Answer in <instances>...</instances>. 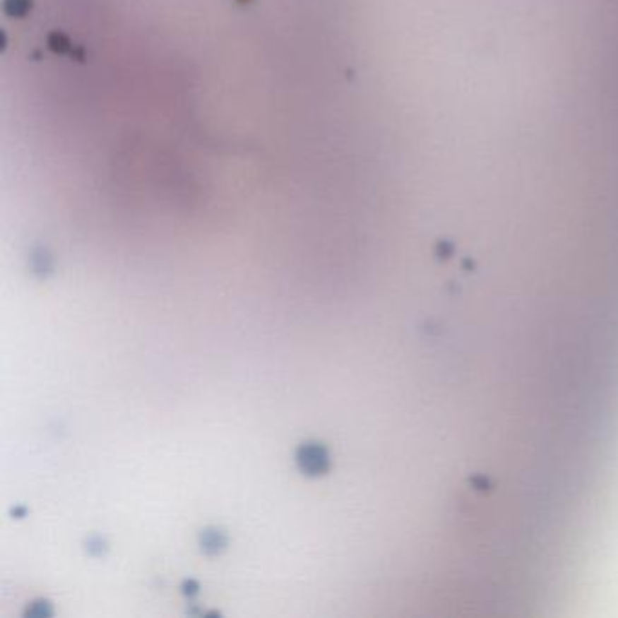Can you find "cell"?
Segmentation results:
<instances>
[{
    "label": "cell",
    "instance_id": "1",
    "mask_svg": "<svg viewBox=\"0 0 618 618\" xmlns=\"http://www.w3.org/2000/svg\"><path fill=\"white\" fill-rule=\"evenodd\" d=\"M296 470L307 479H321L332 470V453L323 441L307 439L294 448Z\"/></svg>",
    "mask_w": 618,
    "mask_h": 618
},
{
    "label": "cell",
    "instance_id": "2",
    "mask_svg": "<svg viewBox=\"0 0 618 618\" xmlns=\"http://www.w3.org/2000/svg\"><path fill=\"white\" fill-rule=\"evenodd\" d=\"M198 549L200 553H203L205 557H220L229 549L230 546V537L222 526L218 524H210V526H205L198 531L196 537Z\"/></svg>",
    "mask_w": 618,
    "mask_h": 618
},
{
    "label": "cell",
    "instance_id": "3",
    "mask_svg": "<svg viewBox=\"0 0 618 618\" xmlns=\"http://www.w3.org/2000/svg\"><path fill=\"white\" fill-rule=\"evenodd\" d=\"M28 267L37 280L46 281L54 274V258L47 246L37 245L31 249L28 258Z\"/></svg>",
    "mask_w": 618,
    "mask_h": 618
},
{
    "label": "cell",
    "instance_id": "4",
    "mask_svg": "<svg viewBox=\"0 0 618 618\" xmlns=\"http://www.w3.org/2000/svg\"><path fill=\"white\" fill-rule=\"evenodd\" d=\"M84 547L85 553L93 559H104L109 553V540L105 539L104 535L93 533L84 540Z\"/></svg>",
    "mask_w": 618,
    "mask_h": 618
},
{
    "label": "cell",
    "instance_id": "5",
    "mask_svg": "<svg viewBox=\"0 0 618 618\" xmlns=\"http://www.w3.org/2000/svg\"><path fill=\"white\" fill-rule=\"evenodd\" d=\"M54 614V607L53 604H51L47 598L40 597V598H35V600L28 602L25 604V610H24V617H31V618H47V617H53Z\"/></svg>",
    "mask_w": 618,
    "mask_h": 618
},
{
    "label": "cell",
    "instance_id": "6",
    "mask_svg": "<svg viewBox=\"0 0 618 618\" xmlns=\"http://www.w3.org/2000/svg\"><path fill=\"white\" fill-rule=\"evenodd\" d=\"M200 591H201V586L196 578H184V581H182L180 593L184 595L185 598H189V600L196 598L198 595H200Z\"/></svg>",
    "mask_w": 618,
    "mask_h": 618
}]
</instances>
